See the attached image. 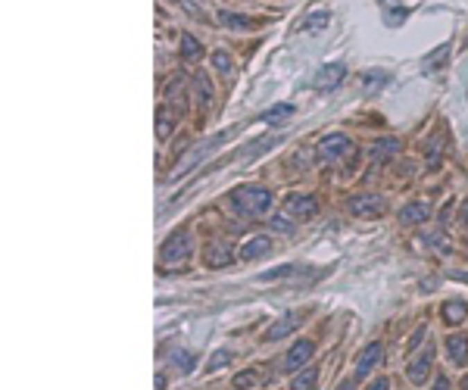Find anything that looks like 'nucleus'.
Returning a JSON list of instances; mask_svg holds the SVG:
<instances>
[{
	"label": "nucleus",
	"instance_id": "nucleus-1",
	"mask_svg": "<svg viewBox=\"0 0 468 390\" xmlns=\"http://www.w3.org/2000/svg\"><path fill=\"white\" fill-rule=\"evenodd\" d=\"M231 206L241 215H262L272 209V194L259 184H241V188L231 190Z\"/></svg>",
	"mask_w": 468,
	"mask_h": 390
},
{
	"label": "nucleus",
	"instance_id": "nucleus-2",
	"mask_svg": "<svg viewBox=\"0 0 468 390\" xmlns=\"http://www.w3.org/2000/svg\"><path fill=\"white\" fill-rule=\"evenodd\" d=\"M231 132H234V128H225V132L212 134V138H209V141H203V144H200V147H197V150H193V153H191V157H184V159H181V163H178V166H175L172 178H184V175H187V172H191V169H193V166H197V163H200V159H203V157H206V153H212V150H216V147H218V144H225V141H228V138H231Z\"/></svg>",
	"mask_w": 468,
	"mask_h": 390
},
{
	"label": "nucleus",
	"instance_id": "nucleus-3",
	"mask_svg": "<svg viewBox=\"0 0 468 390\" xmlns=\"http://www.w3.org/2000/svg\"><path fill=\"white\" fill-rule=\"evenodd\" d=\"M187 253H191V234L187 231H172L166 240H162V263L187 259Z\"/></svg>",
	"mask_w": 468,
	"mask_h": 390
},
{
	"label": "nucleus",
	"instance_id": "nucleus-4",
	"mask_svg": "<svg viewBox=\"0 0 468 390\" xmlns=\"http://www.w3.org/2000/svg\"><path fill=\"white\" fill-rule=\"evenodd\" d=\"M349 213L362 215V219H378L384 213V200L378 194H356L349 197Z\"/></svg>",
	"mask_w": 468,
	"mask_h": 390
},
{
	"label": "nucleus",
	"instance_id": "nucleus-5",
	"mask_svg": "<svg viewBox=\"0 0 468 390\" xmlns=\"http://www.w3.org/2000/svg\"><path fill=\"white\" fill-rule=\"evenodd\" d=\"M343 76H347V66L343 63H328V66H322V69L312 76V88L315 91H331V88H337V85L343 82Z\"/></svg>",
	"mask_w": 468,
	"mask_h": 390
},
{
	"label": "nucleus",
	"instance_id": "nucleus-6",
	"mask_svg": "<svg viewBox=\"0 0 468 390\" xmlns=\"http://www.w3.org/2000/svg\"><path fill=\"white\" fill-rule=\"evenodd\" d=\"M349 138L347 134H328V138H322V144H318V157L322 159H343L349 153Z\"/></svg>",
	"mask_w": 468,
	"mask_h": 390
},
{
	"label": "nucleus",
	"instance_id": "nucleus-7",
	"mask_svg": "<svg viewBox=\"0 0 468 390\" xmlns=\"http://www.w3.org/2000/svg\"><path fill=\"white\" fill-rule=\"evenodd\" d=\"M431 362H434V346L428 344V346H424V350L409 362V369H406L409 381H412V384H422L424 378H428V371H431Z\"/></svg>",
	"mask_w": 468,
	"mask_h": 390
},
{
	"label": "nucleus",
	"instance_id": "nucleus-8",
	"mask_svg": "<svg viewBox=\"0 0 468 390\" xmlns=\"http://www.w3.org/2000/svg\"><path fill=\"white\" fill-rule=\"evenodd\" d=\"M284 215H291V219H309V215H315V200H312L309 194H293L284 200Z\"/></svg>",
	"mask_w": 468,
	"mask_h": 390
},
{
	"label": "nucleus",
	"instance_id": "nucleus-9",
	"mask_svg": "<svg viewBox=\"0 0 468 390\" xmlns=\"http://www.w3.org/2000/svg\"><path fill=\"white\" fill-rule=\"evenodd\" d=\"M312 350H315V344H312V340H297V344L291 346V353L284 356V371H297L300 365L312 356Z\"/></svg>",
	"mask_w": 468,
	"mask_h": 390
},
{
	"label": "nucleus",
	"instance_id": "nucleus-10",
	"mask_svg": "<svg viewBox=\"0 0 468 390\" xmlns=\"http://www.w3.org/2000/svg\"><path fill=\"white\" fill-rule=\"evenodd\" d=\"M297 325H300V315L297 312H287V315H281V319L275 321L266 334H262V340H268V344H272V340H281V337H287L291 331H297Z\"/></svg>",
	"mask_w": 468,
	"mask_h": 390
},
{
	"label": "nucleus",
	"instance_id": "nucleus-11",
	"mask_svg": "<svg viewBox=\"0 0 468 390\" xmlns=\"http://www.w3.org/2000/svg\"><path fill=\"white\" fill-rule=\"evenodd\" d=\"M272 250V238H266V234H256V238H250L247 244L241 247V250H237V256L241 259H259V256H266V253Z\"/></svg>",
	"mask_w": 468,
	"mask_h": 390
},
{
	"label": "nucleus",
	"instance_id": "nucleus-12",
	"mask_svg": "<svg viewBox=\"0 0 468 390\" xmlns=\"http://www.w3.org/2000/svg\"><path fill=\"white\" fill-rule=\"evenodd\" d=\"M447 60H449V41H443L440 47H434V51H431L428 57L422 60V72L434 76V72H440L443 66H447Z\"/></svg>",
	"mask_w": 468,
	"mask_h": 390
},
{
	"label": "nucleus",
	"instance_id": "nucleus-13",
	"mask_svg": "<svg viewBox=\"0 0 468 390\" xmlns=\"http://www.w3.org/2000/svg\"><path fill=\"white\" fill-rule=\"evenodd\" d=\"M378 359H381V344H368L365 353L356 359V381H362V378H365L368 371L378 365Z\"/></svg>",
	"mask_w": 468,
	"mask_h": 390
},
{
	"label": "nucleus",
	"instance_id": "nucleus-14",
	"mask_svg": "<svg viewBox=\"0 0 468 390\" xmlns=\"http://www.w3.org/2000/svg\"><path fill=\"white\" fill-rule=\"evenodd\" d=\"M447 356L453 359L456 365H465L468 362V337H465V334H449V337H447Z\"/></svg>",
	"mask_w": 468,
	"mask_h": 390
},
{
	"label": "nucleus",
	"instance_id": "nucleus-15",
	"mask_svg": "<svg viewBox=\"0 0 468 390\" xmlns=\"http://www.w3.org/2000/svg\"><path fill=\"white\" fill-rule=\"evenodd\" d=\"M440 315H443L447 325H459V321H465V315H468V303L465 300H447L440 309Z\"/></svg>",
	"mask_w": 468,
	"mask_h": 390
},
{
	"label": "nucleus",
	"instance_id": "nucleus-16",
	"mask_svg": "<svg viewBox=\"0 0 468 390\" xmlns=\"http://www.w3.org/2000/svg\"><path fill=\"white\" fill-rule=\"evenodd\" d=\"M428 203H409V206H403L399 209V222L403 225H422L424 219H428Z\"/></svg>",
	"mask_w": 468,
	"mask_h": 390
},
{
	"label": "nucleus",
	"instance_id": "nucleus-17",
	"mask_svg": "<svg viewBox=\"0 0 468 390\" xmlns=\"http://www.w3.org/2000/svg\"><path fill=\"white\" fill-rule=\"evenodd\" d=\"M168 365H172L175 371H181V375H191L193 365H197V356H193V353H184V350H175L172 356H168Z\"/></svg>",
	"mask_w": 468,
	"mask_h": 390
},
{
	"label": "nucleus",
	"instance_id": "nucleus-18",
	"mask_svg": "<svg viewBox=\"0 0 468 390\" xmlns=\"http://www.w3.org/2000/svg\"><path fill=\"white\" fill-rule=\"evenodd\" d=\"M291 116H293L291 103H275L272 109H266V113H262V122H268V125H281V122H287Z\"/></svg>",
	"mask_w": 468,
	"mask_h": 390
},
{
	"label": "nucleus",
	"instance_id": "nucleus-19",
	"mask_svg": "<svg viewBox=\"0 0 468 390\" xmlns=\"http://www.w3.org/2000/svg\"><path fill=\"white\" fill-rule=\"evenodd\" d=\"M406 16H409V10H406L399 0H384V19L390 22V26H403Z\"/></svg>",
	"mask_w": 468,
	"mask_h": 390
},
{
	"label": "nucleus",
	"instance_id": "nucleus-20",
	"mask_svg": "<svg viewBox=\"0 0 468 390\" xmlns=\"http://www.w3.org/2000/svg\"><path fill=\"white\" fill-rule=\"evenodd\" d=\"M181 57H184L187 63H197V60L203 57V47H200V41L193 38V35H184V38H181Z\"/></svg>",
	"mask_w": 468,
	"mask_h": 390
},
{
	"label": "nucleus",
	"instance_id": "nucleus-21",
	"mask_svg": "<svg viewBox=\"0 0 468 390\" xmlns=\"http://www.w3.org/2000/svg\"><path fill=\"white\" fill-rule=\"evenodd\" d=\"M193 88H197V100H200V107H209L212 103V85H209V76H203V72H200L197 78H193Z\"/></svg>",
	"mask_w": 468,
	"mask_h": 390
},
{
	"label": "nucleus",
	"instance_id": "nucleus-22",
	"mask_svg": "<svg viewBox=\"0 0 468 390\" xmlns=\"http://www.w3.org/2000/svg\"><path fill=\"white\" fill-rule=\"evenodd\" d=\"M231 259V250L225 244H209V250H206V263L212 265V269H218V265H225Z\"/></svg>",
	"mask_w": 468,
	"mask_h": 390
},
{
	"label": "nucleus",
	"instance_id": "nucleus-23",
	"mask_svg": "<svg viewBox=\"0 0 468 390\" xmlns=\"http://www.w3.org/2000/svg\"><path fill=\"white\" fill-rule=\"evenodd\" d=\"M315 384H318V371L315 369H303L297 378L291 381V387L293 390H315Z\"/></svg>",
	"mask_w": 468,
	"mask_h": 390
},
{
	"label": "nucleus",
	"instance_id": "nucleus-24",
	"mask_svg": "<svg viewBox=\"0 0 468 390\" xmlns=\"http://www.w3.org/2000/svg\"><path fill=\"white\" fill-rule=\"evenodd\" d=\"M397 141L393 138H387V141H378V144L372 147V157H374V163H384V159H390L393 153H397Z\"/></svg>",
	"mask_w": 468,
	"mask_h": 390
},
{
	"label": "nucleus",
	"instance_id": "nucleus-25",
	"mask_svg": "<svg viewBox=\"0 0 468 390\" xmlns=\"http://www.w3.org/2000/svg\"><path fill=\"white\" fill-rule=\"evenodd\" d=\"M172 128H175L172 113H168V109H159V113H156V138L166 141L168 134H172Z\"/></svg>",
	"mask_w": 468,
	"mask_h": 390
},
{
	"label": "nucleus",
	"instance_id": "nucleus-26",
	"mask_svg": "<svg viewBox=\"0 0 468 390\" xmlns=\"http://www.w3.org/2000/svg\"><path fill=\"white\" fill-rule=\"evenodd\" d=\"M390 82V76H387V72H381V69H372V72H365V76H362V88L365 91H378L381 85H387Z\"/></svg>",
	"mask_w": 468,
	"mask_h": 390
},
{
	"label": "nucleus",
	"instance_id": "nucleus-27",
	"mask_svg": "<svg viewBox=\"0 0 468 390\" xmlns=\"http://www.w3.org/2000/svg\"><path fill=\"white\" fill-rule=\"evenodd\" d=\"M231 359H234V353H231V350H216L209 356V362H206V369H209V371H222Z\"/></svg>",
	"mask_w": 468,
	"mask_h": 390
},
{
	"label": "nucleus",
	"instance_id": "nucleus-28",
	"mask_svg": "<svg viewBox=\"0 0 468 390\" xmlns=\"http://www.w3.org/2000/svg\"><path fill=\"white\" fill-rule=\"evenodd\" d=\"M328 19H331V16L324 13V10H322V13H309V16H306V22H303V28H306V32H309V28H312V32H322V28L328 26Z\"/></svg>",
	"mask_w": 468,
	"mask_h": 390
},
{
	"label": "nucleus",
	"instance_id": "nucleus-29",
	"mask_svg": "<svg viewBox=\"0 0 468 390\" xmlns=\"http://www.w3.org/2000/svg\"><path fill=\"white\" fill-rule=\"evenodd\" d=\"M300 265H278V269H272V272H262L259 275V281H275V278H287V275H293Z\"/></svg>",
	"mask_w": 468,
	"mask_h": 390
},
{
	"label": "nucleus",
	"instance_id": "nucleus-30",
	"mask_svg": "<svg viewBox=\"0 0 468 390\" xmlns=\"http://www.w3.org/2000/svg\"><path fill=\"white\" fill-rule=\"evenodd\" d=\"M268 228H272V231H293V225H291V215H272V219H268Z\"/></svg>",
	"mask_w": 468,
	"mask_h": 390
},
{
	"label": "nucleus",
	"instance_id": "nucleus-31",
	"mask_svg": "<svg viewBox=\"0 0 468 390\" xmlns=\"http://www.w3.org/2000/svg\"><path fill=\"white\" fill-rule=\"evenodd\" d=\"M218 19H222L225 22V26H231V28H243V26H247V16H237V13H225V10H222V13H218Z\"/></svg>",
	"mask_w": 468,
	"mask_h": 390
},
{
	"label": "nucleus",
	"instance_id": "nucleus-32",
	"mask_svg": "<svg viewBox=\"0 0 468 390\" xmlns=\"http://www.w3.org/2000/svg\"><path fill=\"white\" fill-rule=\"evenodd\" d=\"M440 166V141H431L428 144V169H437Z\"/></svg>",
	"mask_w": 468,
	"mask_h": 390
},
{
	"label": "nucleus",
	"instance_id": "nucleus-33",
	"mask_svg": "<svg viewBox=\"0 0 468 390\" xmlns=\"http://www.w3.org/2000/svg\"><path fill=\"white\" fill-rule=\"evenodd\" d=\"M212 66H216L218 72H231V57L228 53H222V51L212 53Z\"/></svg>",
	"mask_w": 468,
	"mask_h": 390
},
{
	"label": "nucleus",
	"instance_id": "nucleus-34",
	"mask_svg": "<svg viewBox=\"0 0 468 390\" xmlns=\"http://www.w3.org/2000/svg\"><path fill=\"white\" fill-rule=\"evenodd\" d=\"M253 384H256V375H253V371H243V375L234 378V387H237V390H247V387H253Z\"/></svg>",
	"mask_w": 468,
	"mask_h": 390
},
{
	"label": "nucleus",
	"instance_id": "nucleus-35",
	"mask_svg": "<svg viewBox=\"0 0 468 390\" xmlns=\"http://www.w3.org/2000/svg\"><path fill=\"white\" fill-rule=\"evenodd\" d=\"M424 334H428V328H424V325H422V328H418V331H415V334H412V337H409V350H412V353H415V350H418V346H422Z\"/></svg>",
	"mask_w": 468,
	"mask_h": 390
},
{
	"label": "nucleus",
	"instance_id": "nucleus-36",
	"mask_svg": "<svg viewBox=\"0 0 468 390\" xmlns=\"http://www.w3.org/2000/svg\"><path fill=\"white\" fill-rule=\"evenodd\" d=\"M365 390H390V381H387V378H378V381H372Z\"/></svg>",
	"mask_w": 468,
	"mask_h": 390
},
{
	"label": "nucleus",
	"instance_id": "nucleus-37",
	"mask_svg": "<svg viewBox=\"0 0 468 390\" xmlns=\"http://www.w3.org/2000/svg\"><path fill=\"white\" fill-rule=\"evenodd\" d=\"M434 390H449V381H447V375H440V378H437Z\"/></svg>",
	"mask_w": 468,
	"mask_h": 390
},
{
	"label": "nucleus",
	"instance_id": "nucleus-38",
	"mask_svg": "<svg viewBox=\"0 0 468 390\" xmlns=\"http://www.w3.org/2000/svg\"><path fill=\"white\" fill-rule=\"evenodd\" d=\"M337 390H356V381H353V378H347V381H340V387H337Z\"/></svg>",
	"mask_w": 468,
	"mask_h": 390
},
{
	"label": "nucleus",
	"instance_id": "nucleus-39",
	"mask_svg": "<svg viewBox=\"0 0 468 390\" xmlns=\"http://www.w3.org/2000/svg\"><path fill=\"white\" fill-rule=\"evenodd\" d=\"M459 222H462V225H468V203H465V209L459 213Z\"/></svg>",
	"mask_w": 468,
	"mask_h": 390
},
{
	"label": "nucleus",
	"instance_id": "nucleus-40",
	"mask_svg": "<svg viewBox=\"0 0 468 390\" xmlns=\"http://www.w3.org/2000/svg\"><path fill=\"white\" fill-rule=\"evenodd\" d=\"M462 390H468V378H462Z\"/></svg>",
	"mask_w": 468,
	"mask_h": 390
}]
</instances>
